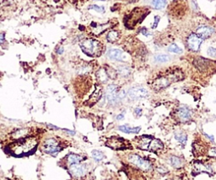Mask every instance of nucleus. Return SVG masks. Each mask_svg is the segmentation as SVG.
<instances>
[{
  "mask_svg": "<svg viewBox=\"0 0 216 180\" xmlns=\"http://www.w3.org/2000/svg\"><path fill=\"white\" fill-rule=\"evenodd\" d=\"M5 41V35L4 33H0V45H2Z\"/></svg>",
  "mask_w": 216,
  "mask_h": 180,
  "instance_id": "obj_34",
  "label": "nucleus"
},
{
  "mask_svg": "<svg viewBox=\"0 0 216 180\" xmlns=\"http://www.w3.org/2000/svg\"><path fill=\"white\" fill-rule=\"evenodd\" d=\"M106 99L110 104H114L119 101L117 87L114 84L109 85L106 89Z\"/></svg>",
  "mask_w": 216,
  "mask_h": 180,
  "instance_id": "obj_7",
  "label": "nucleus"
},
{
  "mask_svg": "<svg viewBox=\"0 0 216 180\" xmlns=\"http://www.w3.org/2000/svg\"><path fill=\"white\" fill-rule=\"evenodd\" d=\"M118 130L119 131H122L124 132L126 134H131V133H134V134H137L139 133L141 130L140 127H130L128 126V125H120L118 126Z\"/></svg>",
  "mask_w": 216,
  "mask_h": 180,
  "instance_id": "obj_15",
  "label": "nucleus"
},
{
  "mask_svg": "<svg viewBox=\"0 0 216 180\" xmlns=\"http://www.w3.org/2000/svg\"><path fill=\"white\" fill-rule=\"evenodd\" d=\"M84 159V157L82 156L77 155V154H69L68 157V162L70 165L72 164H76V163H80L82 160Z\"/></svg>",
  "mask_w": 216,
  "mask_h": 180,
  "instance_id": "obj_18",
  "label": "nucleus"
},
{
  "mask_svg": "<svg viewBox=\"0 0 216 180\" xmlns=\"http://www.w3.org/2000/svg\"><path fill=\"white\" fill-rule=\"evenodd\" d=\"M170 58L171 57L166 54H158L155 57V61L159 63H165V62H167L168 61H170Z\"/></svg>",
  "mask_w": 216,
  "mask_h": 180,
  "instance_id": "obj_23",
  "label": "nucleus"
},
{
  "mask_svg": "<svg viewBox=\"0 0 216 180\" xmlns=\"http://www.w3.org/2000/svg\"><path fill=\"white\" fill-rule=\"evenodd\" d=\"M203 42V40L199 37L196 34H192L188 38V48L192 51H198L200 49V46Z\"/></svg>",
  "mask_w": 216,
  "mask_h": 180,
  "instance_id": "obj_8",
  "label": "nucleus"
},
{
  "mask_svg": "<svg viewBox=\"0 0 216 180\" xmlns=\"http://www.w3.org/2000/svg\"><path fill=\"white\" fill-rule=\"evenodd\" d=\"M126 141L122 140L121 138H111L108 141H106V146L112 149H123L126 147Z\"/></svg>",
  "mask_w": 216,
  "mask_h": 180,
  "instance_id": "obj_10",
  "label": "nucleus"
},
{
  "mask_svg": "<svg viewBox=\"0 0 216 180\" xmlns=\"http://www.w3.org/2000/svg\"><path fill=\"white\" fill-rule=\"evenodd\" d=\"M27 134H28V129H20V130H17L13 134V137L14 139L20 140V139H22L24 136H26Z\"/></svg>",
  "mask_w": 216,
  "mask_h": 180,
  "instance_id": "obj_21",
  "label": "nucleus"
},
{
  "mask_svg": "<svg viewBox=\"0 0 216 180\" xmlns=\"http://www.w3.org/2000/svg\"><path fill=\"white\" fill-rule=\"evenodd\" d=\"M209 156H212V157H216V147H212V148L209 149Z\"/></svg>",
  "mask_w": 216,
  "mask_h": 180,
  "instance_id": "obj_33",
  "label": "nucleus"
},
{
  "mask_svg": "<svg viewBox=\"0 0 216 180\" xmlns=\"http://www.w3.org/2000/svg\"><path fill=\"white\" fill-rule=\"evenodd\" d=\"M86 167L80 164V163H76V164H72L70 166V172L74 177H82L86 173Z\"/></svg>",
  "mask_w": 216,
  "mask_h": 180,
  "instance_id": "obj_12",
  "label": "nucleus"
},
{
  "mask_svg": "<svg viewBox=\"0 0 216 180\" xmlns=\"http://www.w3.org/2000/svg\"><path fill=\"white\" fill-rule=\"evenodd\" d=\"M171 82L173 81H172V79H171L170 76L161 77V78H157L154 81V83H152V87L155 90H160V89H163V88L168 87L169 85L171 84Z\"/></svg>",
  "mask_w": 216,
  "mask_h": 180,
  "instance_id": "obj_9",
  "label": "nucleus"
},
{
  "mask_svg": "<svg viewBox=\"0 0 216 180\" xmlns=\"http://www.w3.org/2000/svg\"><path fill=\"white\" fill-rule=\"evenodd\" d=\"M151 140H152V137H150V136H142V137L140 138L139 146L141 149L148 150Z\"/></svg>",
  "mask_w": 216,
  "mask_h": 180,
  "instance_id": "obj_17",
  "label": "nucleus"
},
{
  "mask_svg": "<svg viewBox=\"0 0 216 180\" xmlns=\"http://www.w3.org/2000/svg\"><path fill=\"white\" fill-rule=\"evenodd\" d=\"M168 51H170L171 53H175V54H181L182 53V50L176 44H171V46L168 47Z\"/></svg>",
  "mask_w": 216,
  "mask_h": 180,
  "instance_id": "obj_29",
  "label": "nucleus"
},
{
  "mask_svg": "<svg viewBox=\"0 0 216 180\" xmlns=\"http://www.w3.org/2000/svg\"><path fill=\"white\" fill-rule=\"evenodd\" d=\"M101 94H102V93H101V89L100 88H97V89H96V90L94 92V94L91 95V102L92 101L93 104L95 102H97L98 100H99V99L101 97Z\"/></svg>",
  "mask_w": 216,
  "mask_h": 180,
  "instance_id": "obj_28",
  "label": "nucleus"
},
{
  "mask_svg": "<svg viewBox=\"0 0 216 180\" xmlns=\"http://www.w3.org/2000/svg\"><path fill=\"white\" fill-rule=\"evenodd\" d=\"M107 57H109L111 60L122 62V61L125 60L126 56L121 50L112 48V49H110L107 51Z\"/></svg>",
  "mask_w": 216,
  "mask_h": 180,
  "instance_id": "obj_11",
  "label": "nucleus"
},
{
  "mask_svg": "<svg viewBox=\"0 0 216 180\" xmlns=\"http://www.w3.org/2000/svg\"><path fill=\"white\" fill-rule=\"evenodd\" d=\"M163 147H164V145H163V143H162L160 140H158V139H153V138H152L150 145H149L148 150H151V151H153V152H155V151L159 150V149H162Z\"/></svg>",
  "mask_w": 216,
  "mask_h": 180,
  "instance_id": "obj_16",
  "label": "nucleus"
},
{
  "mask_svg": "<svg viewBox=\"0 0 216 180\" xmlns=\"http://www.w3.org/2000/svg\"><path fill=\"white\" fill-rule=\"evenodd\" d=\"M169 163H170L171 166L174 167V168H180L181 166V164H182L181 159L177 157H176V156H172L169 158Z\"/></svg>",
  "mask_w": 216,
  "mask_h": 180,
  "instance_id": "obj_24",
  "label": "nucleus"
},
{
  "mask_svg": "<svg viewBox=\"0 0 216 180\" xmlns=\"http://www.w3.org/2000/svg\"><path fill=\"white\" fill-rule=\"evenodd\" d=\"M80 48L90 57H99L102 52V45L94 39H86L80 43Z\"/></svg>",
  "mask_w": 216,
  "mask_h": 180,
  "instance_id": "obj_2",
  "label": "nucleus"
},
{
  "mask_svg": "<svg viewBox=\"0 0 216 180\" xmlns=\"http://www.w3.org/2000/svg\"><path fill=\"white\" fill-rule=\"evenodd\" d=\"M91 156L94 158L95 161H96V162H100L105 157L104 153L101 151H98V150H93L91 152Z\"/></svg>",
  "mask_w": 216,
  "mask_h": 180,
  "instance_id": "obj_25",
  "label": "nucleus"
},
{
  "mask_svg": "<svg viewBox=\"0 0 216 180\" xmlns=\"http://www.w3.org/2000/svg\"><path fill=\"white\" fill-rule=\"evenodd\" d=\"M128 160L130 161V163H132V164H134L135 166L141 169L147 171L151 168V163L139 155H135V154L130 155L128 157Z\"/></svg>",
  "mask_w": 216,
  "mask_h": 180,
  "instance_id": "obj_6",
  "label": "nucleus"
},
{
  "mask_svg": "<svg viewBox=\"0 0 216 180\" xmlns=\"http://www.w3.org/2000/svg\"><path fill=\"white\" fill-rule=\"evenodd\" d=\"M213 34H214V30L212 28H210L209 26H202L197 30L196 35L202 40H204L209 38Z\"/></svg>",
  "mask_w": 216,
  "mask_h": 180,
  "instance_id": "obj_13",
  "label": "nucleus"
},
{
  "mask_svg": "<svg viewBox=\"0 0 216 180\" xmlns=\"http://www.w3.org/2000/svg\"><path fill=\"white\" fill-rule=\"evenodd\" d=\"M166 0H153L152 4L153 7L156 9H161L166 6Z\"/></svg>",
  "mask_w": 216,
  "mask_h": 180,
  "instance_id": "obj_27",
  "label": "nucleus"
},
{
  "mask_svg": "<svg viewBox=\"0 0 216 180\" xmlns=\"http://www.w3.org/2000/svg\"><path fill=\"white\" fill-rule=\"evenodd\" d=\"M43 150L47 154H52V155H56L58 152L62 150V148L60 147L58 145V142L53 139V138H50L47 139V141L44 142L43 145Z\"/></svg>",
  "mask_w": 216,
  "mask_h": 180,
  "instance_id": "obj_5",
  "label": "nucleus"
},
{
  "mask_svg": "<svg viewBox=\"0 0 216 180\" xmlns=\"http://www.w3.org/2000/svg\"><path fill=\"white\" fill-rule=\"evenodd\" d=\"M36 145H37V142L35 139H32V138L20 139V141L13 144L11 150L13 151L14 154H17V155L28 154L33 149L35 148Z\"/></svg>",
  "mask_w": 216,
  "mask_h": 180,
  "instance_id": "obj_1",
  "label": "nucleus"
},
{
  "mask_svg": "<svg viewBox=\"0 0 216 180\" xmlns=\"http://www.w3.org/2000/svg\"><path fill=\"white\" fill-rule=\"evenodd\" d=\"M208 55L211 57H216V48L209 47L208 49Z\"/></svg>",
  "mask_w": 216,
  "mask_h": 180,
  "instance_id": "obj_32",
  "label": "nucleus"
},
{
  "mask_svg": "<svg viewBox=\"0 0 216 180\" xmlns=\"http://www.w3.org/2000/svg\"><path fill=\"white\" fill-rule=\"evenodd\" d=\"M175 138L176 140L180 142L181 144L184 145L185 143L187 142V139H188V136L186 133H184L183 131H177L175 133Z\"/></svg>",
  "mask_w": 216,
  "mask_h": 180,
  "instance_id": "obj_19",
  "label": "nucleus"
},
{
  "mask_svg": "<svg viewBox=\"0 0 216 180\" xmlns=\"http://www.w3.org/2000/svg\"><path fill=\"white\" fill-rule=\"evenodd\" d=\"M178 117L181 121L182 122H186V121H188V120L191 119V116H192V114H191V111L189 109L186 108V107H181L178 110L177 112Z\"/></svg>",
  "mask_w": 216,
  "mask_h": 180,
  "instance_id": "obj_14",
  "label": "nucleus"
},
{
  "mask_svg": "<svg viewBox=\"0 0 216 180\" xmlns=\"http://www.w3.org/2000/svg\"><path fill=\"white\" fill-rule=\"evenodd\" d=\"M149 95V92L147 89L142 87H134L130 88L128 92V96L132 100H139V99H145Z\"/></svg>",
  "mask_w": 216,
  "mask_h": 180,
  "instance_id": "obj_4",
  "label": "nucleus"
},
{
  "mask_svg": "<svg viewBox=\"0 0 216 180\" xmlns=\"http://www.w3.org/2000/svg\"><path fill=\"white\" fill-rule=\"evenodd\" d=\"M135 114H136L138 116H140L141 114H142V110L140 108H137L136 110H135Z\"/></svg>",
  "mask_w": 216,
  "mask_h": 180,
  "instance_id": "obj_36",
  "label": "nucleus"
},
{
  "mask_svg": "<svg viewBox=\"0 0 216 180\" xmlns=\"http://www.w3.org/2000/svg\"><path fill=\"white\" fill-rule=\"evenodd\" d=\"M149 13L147 9H135L132 11V14L126 18V20H124V23H126V25L128 26L129 28H132L134 25H136L138 23L141 22L144 16H146V14Z\"/></svg>",
  "mask_w": 216,
  "mask_h": 180,
  "instance_id": "obj_3",
  "label": "nucleus"
},
{
  "mask_svg": "<svg viewBox=\"0 0 216 180\" xmlns=\"http://www.w3.org/2000/svg\"><path fill=\"white\" fill-rule=\"evenodd\" d=\"M63 51V48H59V49L58 50V54H62Z\"/></svg>",
  "mask_w": 216,
  "mask_h": 180,
  "instance_id": "obj_38",
  "label": "nucleus"
},
{
  "mask_svg": "<svg viewBox=\"0 0 216 180\" xmlns=\"http://www.w3.org/2000/svg\"><path fill=\"white\" fill-rule=\"evenodd\" d=\"M195 168L198 169V171L199 172H209L211 171V167L207 164H203V163H196L195 164Z\"/></svg>",
  "mask_w": 216,
  "mask_h": 180,
  "instance_id": "obj_26",
  "label": "nucleus"
},
{
  "mask_svg": "<svg viewBox=\"0 0 216 180\" xmlns=\"http://www.w3.org/2000/svg\"><path fill=\"white\" fill-rule=\"evenodd\" d=\"M102 1H104V0H102Z\"/></svg>",
  "mask_w": 216,
  "mask_h": 180,
  "instance_id": "obj_39",
  "label": "nucleus"
},
{
  "mask_svg": "<svg viewBox=\"0 0 216 180\" xmlns=\"http://www.w3.org/2000/svg\"><path fill=\"white\" fill-rule=\"evenodd\" d=\"M117 72H118L122 76H128L130 74V69H129L128 67H125V66H121V67H118L117 69Z\"/></svg>",
  "mask_w": 216,
  "mask_h": 180,
  "instance_id": "obj_30",
  "label": "nucleus"
},
{
  "mask_svg": "<svg viewBox=\"0 0 216 180\" xmlns=\"http://www.w3.org/2000/svg\"><path fill=\"white\" fill-rule=\"evenodd\" d=\"M89 9H94L98 13H104L105 12V8L103 6H98V5H91L89 7Z\"/></svg>",
  "mask_w": 216,
  "mask_h": 180,
  "instance_id": "obj_31",
  "label": "nucleus"
},
{
  "mask_svg": "<svg viewBox=\"0 0 216 180\" xmlns=\"http://www.w3.org/2000/svg\"><path fill=\"white\" fill-rule=\"evenodd\" d=\"M97 78L99 79V81L101 82V83H106L108 80V77L107 72L105 68H101L99 70V72H97Z\"/></svg>",
  "mask_w": 216,
  "mask_h": 180,
  "instance_id": "obj_20",
  "label": "nucleus"
},
{
  "mask_svg": "<svg viewBox=\"0 0 216 180\" xmlns=\"http://www.w3.org/2000/svg\"><path fill=\"white\" fill-rule=\"evenodd\" d=\"M119 38V33L117 30H111L108 33L106 39L109 42H115Z\"/></svg>",
  "mask_w": 216,
  "mask_h": 180,
  "instance_id": "obj_22",
  "label": "nucleus"
},
{
  "mask_svg": "<svg viewBox=\"0 0 216 180\" xmlns=\"http://www.w3.org/2000/svg\"><path fill=\"white\" fill-rule=\"evenodd\" d=\"M159 21H160V17H158V16H156V17L155 18V23H154V25L152 26V28H153V29L156 28L157 25H158V23H159Z\"/></svg>",
  "mask_w": 216,
  "mask_h": 180,
  "instance_id": "obj_35",
  "label": "nucleus"
},
{
  "mask_svg": "<svg viewBox=\"0 0 216 180\" xmlns=\"http://www.w3.org/2000/svg\"><path fill=\"white\" fill-rule=\"evenodd\" d=\"M123 117H124V115H123L122 114H120V115H118L117 116V119L118 120H122V119H123Z\"/></svg>",
  "mask_w": 216,
  "mask_h": 180,
  "instance_id": "obj_37",
  "label": "nucleus"
}]
</instances>
